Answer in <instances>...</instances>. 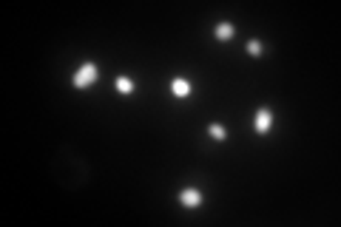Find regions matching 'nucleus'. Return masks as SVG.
Wrapping results in <instances>:
<instances>
[{
    "mask_svg": "<svg viewBox=\"0 0 341 227\" xmlns=\"http://www.w3.org/2000/svg\"><path fill=\"white\" fill-rule=\"evenodd\" d=\"M179 202H182V207H199V204H202V193H199L196 187H185V190L179 193Z\"/></svg>",
    "mask_w": 341,
    "mask_h": 227,
    "instance_id": "obj_3",
    "label": "nucleus"
},
{
    "mask_svg": "<svg viewBox=\"0 0 341 227\" xmlns=\"http://www.w3.org/2000/svg\"><path fill=\"white\" fill-rule=\"evenodd\" d=\"M270 125H273V113H270L268 108H259V111H256V117H253V128L259 131V134H268Z\"/></svg>",
    "mask_w": 341,
    "mask_h": 227,
    "instance_id": "obj_2",
    "label": "nucleus"
},
{
    "mask_svg": "<svg viewBox=\"0 0 341 227\" xmlns=\"http://www.w3.org/2000/svg\"><path fill=\"white\" fill-rule=\"evenodd\" d=\"M208 134H211L213 139H219V142H222V139H227V131L222 128V125H216V122H213L211 128H208Z\"/></svg>",
    "mask_w": 341,
    "mask_h": 227,
    "instance_id": "obj_7",
    "label": "nucleus"
},
{
    "mask_svg": "<svg viewBox=\"0 0 341 227\" xmlns=\"http://www.w3.org/2000/svg\"><path fill=\"white\" fill-rule=\"evenodd\" d=\"M97 74H100V68L94 63H82L80 68H77V74L71 77V82L77 85V88H89V85H94Z\"/></svg>",
    "mask_w": 341,
    "mask_h": 227,
    "instance_id": "obj_1",
    "label": "nucleus"
},
{
    "mask_svg": "<svg viewBox=\"0 0 341 227\" xmlns=\"http://www.w3.org/2000/svg\"><path fill=\"white\" fill-rule=\"evenodd\" d=\"M170 94H174V97H179V99H185L188 94H191V82H188L185 77H177V80L170 82Z\"/></svg>",
    "mask_w": 341,
    "mask_h": 227,
    "instance_id": "obj_4",
    "label": "nucleus"
},
{
    "mask_svg": "<svg viewBox=\"0 0 341 227\" xmlns=\"http://www.w3.org/2000/svg\"><path fill=\"white\" fill-rule=\"evenodd\" d=\"M117 91H120L122 97L134 94V80H131V77H117Z\"/></svg>",
    "mask_w": 341,
    "mask_h": 227,
    "instance_id": "obj_5",
    "label": "nucleus"
},
{
    "mask_svg": "<svg viewBox=\"0 0 341 227\" xmlns=\"http://www.w3.org/2000/svg\"><path fill=\"white\" fill-rule=\"evenodd\" d=\"M247 51H250V54H253V57H259V54H262V51H265V46H262V43H259V40H250V43H247Z\"/></svg>",
    "mask_w": 341,
    "mask_h": 227,
    "instance_id": "obj_8",
    "label": "nucleus"
},
{
    "mask_svg": "<svg viewBox=\"0 0 341 227\" xmlns=\"http://www.w3.org/2000/svg\"><path fill=\"white\" fill-rule=\"evenodd\" d=\"M216 37H219V40H230V37H233V26H230V23H219V26H216Z\"/></svg>",
    "mask_w": 341,
    "mask_h": 227,
    "instance_id": "obj_6",
    "label": "nucleus"
}]
</instances>
